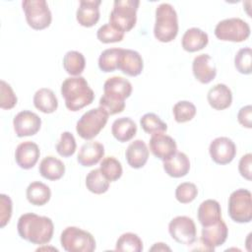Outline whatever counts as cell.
Segmentation results:
<instances>
[{"label": "cell", "instance_id": "3957f363", "mask_svg": "<svg viewBox=\"0 0 252 252\" xmlns=\"http://www.w3.org/2000/svg\"><path fill=\"white\" fill-rule=\"evenodd\" d=\"M61 94L66 107L71 111H78L91 104L94 99V91L82 76L65 79L61 85Z\"/></svg>", "mask_w": 252, "mask_h": 252}, {"label": "cell", "instance_id": "6da1fadb", "mask_svg": "<svg viewBox=\"0 0 252 252\" xmlns=\"http://www.w3.org/2000/svg\"><path fill=\"white\" fill-rule=\"evenodd\" d=\"M17 229L21 238L32 244L44 245L53 236L54 224L50 218L27 213L20 217Z\"/></svg>", "mask_w": 252, "mask_h": 252}, {"label": "cell", "instance_id": "9c48e42d", "mask_svg": "<svg viewBox=\"0 0 252 252\" xmlns=\"http://www.w3.org/2000/svg\"><path fill=\"white\" fill-rule=\"evenodd\" d=\"M28 25L36 31L48 28L52 21V15L45 0H25L22 2Z\"/></svg>", "mask_w": 252, "mask_h": 252}, {"label": "cell", "instance_id": "b9f144b4", "mask_svg": "<svg viewBox=\"0 0 252 252\" xmlns=\"http://www.w3.org/2000/svg\"><path fill=\"white\" fill-rule=\"evenodd\" d=\"M12 200L5 194L0 195V227L3 228L12 217Z\"/></svg>", "mask_w": 252, "mask_h": 252}, {"label": "cell", "instance_id": "d590c367", "mask_svg": "<svg viewBox=\"0 0 252 252\" xmlns=\"http://www.w3.org/2000/svg\"><path fill=\"white\" fill-rule=\"evenodd\" d=\"M173 116L176 122L184 123L192 120L196 115V106L188 100H180L173 105Z\"/></svg>", "mask_w": 252, "mask_h": 252}, {"label": "cell", "instance_id": "7bdbcfd3", "mask_svg": "<svg viewBox=\"0 0 252 252\" xmlns=\"http://www.w3.org/2000/svg\"><path fill=\"white\" fill-rule=\"evenodd\" d=\"M251 164H252V155L250 153L242 156L238 163V170L240 175L249 181L252 179Z\"/></svg>", "mask_w": 252, "mask_h": 252}, {"label": "cell", "instance_id": "ee69618b", "mask_svg": "<svg viewBox=\"0 0 252 252\" xmlns=\"http://www.w3.org/2000/svg\"><path fill=\"white\" fill-rule=\"evenodd\" d=\"M238 122L245 128L252 127V106L250 104L241 107L237 113Z\"/></svg>", "mask_w": 252, "mask_h": 252}, {"label": "cell", "instance_id": "4dcf8cb0", "mask_svg": "<svg viewBox=\"0 0 252 252\" xmlns=\"http://www.w3.org/2000/svg\"><path fill=\"white\" fill-rule=\"evenodd\" d=\"M87 189L94 194H103L109 188V181L103 176L99 168L91 170L86 177Z\"/></svg>", "mask_w": 252, "mask_h": 252}, {"label": "cell", "instance_id": "ac0fdd59", "mask_svg": "<svg viewBox=\"0 0 252 252\" xmlns=\"http://www.w3.org/2000/svg\"><path fill=\"white\" fill-rule=\"evenodd\" d=\"M39 156L40 151L38 146L32 141L19 144L15 151V160L23 169L32 168L37 162Z\"/></svg>", "mask_w": 252, "mask_h": 252}, {"label": "cell", "instance_id": "8fae6325", "mask_svg": "<svg viewBox=\"0 0 252 252\" xmlns=\"http://www.w3.org/2000/svg\"><path fill=\"white\" fill-rule=\"evenodd\" d=\"M170 236L178 243L190 246L197 239V228L194 220L186 216L173 218L168 224Z\"/></svg>", "mask_w": 252, "mask_h": 252}, {"label": "cell", "instance_id": "ab89813d", "mask_svg": "<svg viewBox=\"0 0 252 252\" xmlns=\"http://www.w3.org/2000/svg\"><path fill=\"white\" fill-rule=\"evenodd\" d=\"M198 195L197 186L191 182H183L175 189V198L181 204L191 203Z\"/></svg>", "mask_w": 252, "mask_h": 252}, {"label": "cell", "instance_id": "e0dca14e", "mask_svg": "<svg viewBox=\"0 0 252 252\" xmlns=\"http://www.w3.org/2000/svg\"><path fill=\"white\" fill-rule=\"evenodd\" d=\"M143 68V58L138 51L121 48L117 67L118 70L127 76L136 77L142 73Z\"/></svg>", "mask_w": 252, "mask_h": 252}, {"label": "cell", "instance_id": "7c38bea8", "mask_svg": "<svg viewBox=\"0 0 252 252\" xmlns=\"http://www.w3.org/2000/svg\"><path fill=\"white\" fill-rule=\"evenodd\" d=\"M211 158L218 164H227L231 162L236 155L234 142L227 137H218L214 139L209 147Z\"/></svg>", "mask_w": 252, "mask_h": 252}, {"label": "cell", "instance_id": "f546056e", "mask_svg": "<svg viewBox=\"0 0 252 252\" xmlns=\"http://www.w3.org/2000/svg\"><path fill=\"white\" fill-rule=\"evenodd\" d=\"M63 67L69 75L80 76L86 67L85 56L79 51L70 50L63 57Z\"/></svg>", "mask_w": 252, "mask_h": 252}, {"label": "cell", "instance_id": "83f0119b", "mask_svg": "<svg viewBox=\"0 0 252 252\" xmlns=\"http://www.w3.org/2000/svg\"><path fill=\"white\" fill-rule=\"evenodd\" d=\"M33 104L43 113H53L58 107V99L50 89L41 88L33 95Z\"/></svg>", "mask_w": 252, "mask_h": 252}, {"label": "cell", "instance_id": "5bb4252c", "mask_svg": "<svg viewBox=\"0 0 252 252\" xmlns=\"http://www.w3.org/2000/svg\"><path fill=\"white\" fill-rule=\"evenodd\" d=\"M227 235L228 228L221 219L218 222L202 228L201 242L206 250L214 251L216 247H219L225 242Z\"/></svg>", "mask_w": 252, "mask_h": 252}, {"label": "cell", "instance_id": "74e56055", "mask_svg": "<svg viewBox=\"0 0 252 252\" xmlns=\"http://www.w3.org/2000/svg\"><path fill=\"white\" fill-rule=\"evenodd\" d=\"M252 51L250 47H244L237 51L234 57V66L236 70L244 75H249L252 72Z\"/></svg>", "mask_w": 252, "mask_h": 252}, {"label": "cell", "instance_id": "836d02e7", "mask_svg": "<svg viewBox=\"0 0 252 252\" xmlns=\"http://www.w3.org/2000/svg\"><path fill=\"white\" fill-rule=\"evenodd\" d=\"M121 48H108L103 50L98 57V67L102 72H113L118 67Z\"/></svg>", "mask_w": 252, "mask_h": 252}, {"label": "cell", "instance_id": "f35d334b", "mask_svg": "<svg viewBox=\"0 0 252 252\" xmlns=\"http://www.w3.org/2000/svg\"><path fill=\"white\" fill-rule=\"evenodd\" d=\"M77 148L75 137L72 133L66 131L61 134L60 140L56 145V152L63 158L71 157L75 154Z\"/></svg>", "mask_w": 252, "mask_h": 252}, {"label": "cell", "instance_id": "cb8c5ba5", "mask_svg": "<svg viewBox=\"0 0 252 252\" xmlns=\"http://www.w3.org/2000/svg\"><path fill=\"white\" fill-rule=\"evenodd\" d=\"M198 220L201 225L209 226L221 220V209L218 201L208 199L202 202L197 212Z\"/></svg>", "mask_w": 252, "mask_h": 252}, {"label": "cell", "instance_id": "1f68e13d", "mask_svg": "<svg viewBox=\"0 0 252 252\" xmlns=\"http://www.w3.org/2000/svg\"><path fill=\"white\" fill-rule=\"evenodd\" d=\"M141 238L133 232H126L119 236L116 241L115 250L121 252H141L143 251Z\"/></svg>", "mask_w": 252, "mask_h": 252}, {"label": "cell", "instance_id": "f6af8a7d", "mask_svg": "<svg viewBox=\"0 0 252 252\" xmlns=\"http://www.w3.org/2000/svg\"><path fill=\"white\" fill-rule=\"evenodd\" d=\"M154 250H158V251H165V250H168V251H170V248H169L168 246H166L164 243L158 242V243H156V244L151 248V251H154Z\"/></svg>", "mask_w": 252, "mask_h": 252}, {"label": "cell", "instance_id": "ba28073f", "mask_svg": "<svg viewBox=\"0 0 252 252\" xmlns=\"http://www.w3.org/2000/svg\"><path fill=\"white\" fill-rule=\"evenodd\" d=\"M252 195L247 189H237L228 198V215L238 223L250 222L252 220Z\"/></svg>", "mask_w": 252, "mask_h": 252}, {"label": "cell", "instance_id": "f1b7e54d", "mask_svg": "<svg viewBox=\"0 0 252 252\" xmlns=\"http://www.w3.org/2000/svg\"><path fill=\"white\" fill-rule=\"evenodd\" d=\"M26 196L32 205L43 206L50 200L51 190L46 184L40 181H33L29 184Z\"/></svg>", "mask_w": 252, "mask_h": 252}, {"label": "cell", "instance_id": "d4e9b609", "mask_svg": "<svg viewBox=\"0 0 252 252\" xmlns=\"http://www.w3.org/2000/svg\"><path fill=\"white\" fill-rule=\"evenodd\" d=\"M209 42V36L207 32L199 28L188 29L181 39L182 47L185 51L196 52L207 46Z\"/></svg>", "mask_w": 252, "mask_h": 252}, {"label": "cell", "instance_id": "4316f807", "mask_svg": "<svg viewBox=\"0 0 252 252\" xmlns=\"http://www.w3.org/2000/svg\"><path fill=\"white\" fill-rule=\"evenodd\" d=\"M111 133L117 141L125 143L136 135L137 125L130 117H121L113 121Z\"/></svg>", "mask_w": 252, "mask_h": 252}, {"label": "cell", "instance_id": "7a4b0ae2", "mask_svg": "<svg viewBox=\"0 0 252 252\" xmlns=\"http://www.w3.org/2000/svg\"><path fill=\"white\" fill-rule=\"evenodd\" d=\"M132 94L131 83L122 77L108 78L103 85V94L99 98V106L109 115L120 113L125 108V99Z\"/></svg>", "mask_w": 252, "mask_h": 252}, {"label": "cell", "instance_id": "d6986e66", "mask_svg": "<svg viewBox=\"0 0 252 252\" xmlns=\"http://www.w3.org/2000/svg\"><path fill=\"white\" fill-rule=\"evenodd\" d=\"M100 4V0H81L76 12L77 22L85 28L94 26L99 20Z\"/></svg>", "mask_w": 252, "mask_h": 252}, {"label": "cell", "instance_id": "60d3db41", "mask_svg": "<svg viewBox=\"0 0 252 252\" xmlns=\"http://www.w3.org/2000/svg\"><path fill=\"white\" fill-rule=\"evenodd\" d=\"M0 107L2 109L13 108L18 101V98L11 88V86L5 81H0Z\"/></svg>", "mask_w": 252, "mask_h": 252}, {"label": "cell", "instance_id": "5b68a950", "mask_svg": "<svg viewBox=\"0 0 252 252\" xmlns=\"http://www.w3.org/2000/svg\"><path fill=\"white\" fill-rule=\"evenodd\" d=\"M139 0H115L109 15V24L122 32H130L137 22Z\"/></svg>", "mask_w": 252, "mask_h": 252}, {"label": "cell", "instance_id": "4fadbf2b", "mask_svg": "<svg viewBox=\"0 0 252 252\" xmlns=\"http://www.w3.org/2000/svg\"><path fill=\"white\" fill-rule=\"evenodd\" d=\"M13 126L18 137L35 135L41 126L40 117L30 110L20 111L13 119Z\"/></svg>", "mask_w": 252, "mask_h": 252}, {"label": "cell", "instance_id": "44dd1931", "mask_svg": "<svg viewBox=\"0 0 252 252\" xmlns=\"http://www.w3.org/2000/svg\"><path fill=\"white\" fill-rule=\"evenodd\" d=\"M207 99L211 107L214 109L223 110L231 105L232 93L226 85L217 84L209 90Z\"/></svg>", "mask_w": 252, "mask_h": 252}, {"label": "cell", "instance_id": "d6a6232c", "mask_svg": "<svg viewBox=\"0 0 252 252\" xmlns=\"http://www.w3.org/2000/svg\"><path fill=\"white\" fill-rule=\"evenodd\" d=\"M99 169L103 176L109 181L113 182L118 180L122 175V165L121 162L115 158L114 157H106L104 158L101 162Z\"/></svg>", "mask_w": 252, "mask_h": 252}, {"label": "cell", "instance_id": "277c9868", "mask_svg": "<svg viewBox=\"0 0 252 252\" xmlns=\"http://www.w3.org/2000/svg\"><path fill=\"white\" fill-rule=\"evenodd\" d=\"M178 33V18L174 7L161 3L156 8L154 35L160 42L172 41Z\"/></svg>", "mask_w": 252, "mask_h": 252}, {"label": "cell", "instance_id": "ffe728a7", "mask_svg": "<svg viewBox=\"0 0 252 252\" xmlns=\"http://www.w3.org/2000/svg\"><path fill=\"white\" fill-rule=\"evenodd\" d=\"M104 156V147L97 141H91L85 143L78 154V162L85 167L96 164Z\"/></svg>", "mask_w": 252, "mask_h": 252}, {"label": "cell", "instance_id": "9a60e30c", "mask_svg": "<svg viewBox=\"0 0 252 252\" xmlns=\"http://www.w3.org/2000/svg\"><path fill=\"white\" fill-rule=\"evenodd\" d=\"M149 147L152 154L162 161L166 160L177 152L175 140L162 132L152 134Z\"/></svg>", "mask_w": 252, "mask_h": 252}, {"label": "cell", "instance_id": "603a6c76", "mask_svg": "<svg viewBox=\"0 0 252 252\" xmlns=\"http://www.w3.org/2000/svg\"><path fill=\"white\" fill-rule=\"evenodd\" d=\"M125 157L132 168H142L148 161L149 149L143 140H135L127 147Z\"/></svg>", "mask_w": 252, "mask_h": 252}, {"label": "cell", "instance_id": "484cf974", "mask_svg": "<svg viewBox=\"0 0 252 252\" xmlns=\"http://www.w3.org/2000/svg\"><path fill=\"white\" fill-rule=\"evenodd\" d=\"M38 171L43 178L55 181L60 179L64 175L65 165L59 158L48 156L40 161Z\"/></svg>", "mask_w": 252, "mask_h": 252}, {"label": "cell", "instance_id": "7402d4cb", "mask_svg": "<svg viewBox=\"0 0 252 252\" xmlns=\"http://www.w3.org/2000/svg\"><path fill=\"white\" fill-rule=\"evenodd\" d=\"M163 169L173 178L183 177L190 170L189 158L182 152H176L172 157L163 160Z\"/></svg>", "mask_w": 252, "mask_h": 252}, {"label": "cell", "instance_id": "8d00e7d4", "mask_svg": "<svg viewBox=\"0 0 252 252\" xmlns=\"http://www.w3.org/2000/svg\"><path fill=\"white\" fill-rule=\"evenodd\" d=\"M97 39L102 43L119 42L124 38V32L117 30L109 23L102 25L96 32Z\"/></svg>", "mask_w": 252, "mask_h": 252}, {"label": "cell", "instance_id": "52a82bcc", "mask_svg": "<svg viewBox=\"0 0 252 252\" xmlns=\"http://www.w3.org/2000/svg\"><path fill=\"white\" fill-rule=\"evenodd\" d=\"M60 243L67 252H93L96 247L94 236L77 226L66 227L61 233Z\"/></svg>", "mask_w": 252, "mask_h": 252}, {"label": "cell", "instance_id": "2e32d148", "mask_svg": "<svg viewBox=\"0 0 252 252\" xmlns=\"http://www.w3.org/2000/svg\"><path fill=\"white\" fill-rule=\"evenodd\" d=\"M192 71L195 79L202 84H209L217 75V68L209 54L197 55L192 63Z\"/></svg>", "mask_w": 252, "mask_h": 252}, {"label": "cell", "instance_id": "30bf717a", "mask_svg": "<svg viewBox=\"0 0 252 252\" xmlns=\"http://www.w3.org/2000/svg\"><path fill=\"white\" fill-rule=\"evenodd\" d=\"M215 35L222 41L242 42L249 37L250 27L240 18L224 19L217 24Z\"/></svg>", "mask_w": 252, "mask_h": 252}, {"label": "cell", "instance_id": "8992f818", "mask_svg": "<svg viewBox=\"0 0 252 252\" xmlns=\"http://www.w3.org/2000/svg\"><path fill=\"white\" fill-rule=\"evenodd\" d=\"M108 116V112L101 106L88 110L77 122L78 135L85 140L94 139L106 125Z\"/></svg>", "mask_w": 252, "mask_h": 252}, {"label": "cell", "instance_id": "e575fe53", "mask_svg": "<svg viewBox=\"0 0 252 252\" xmlns=\"http://www.w3.org/2000/svg\"><path fill=\"white\" fill-rule=\"evenodd\" d=\"M140 124L142 126V129L148 134H155L160 132L163 133L167 130L166 123L163 122L159 118V116L153 112L144 114L140 119Z\"/></svg>", "mask_w": 252, "mask_h": 252}]
</instances>
